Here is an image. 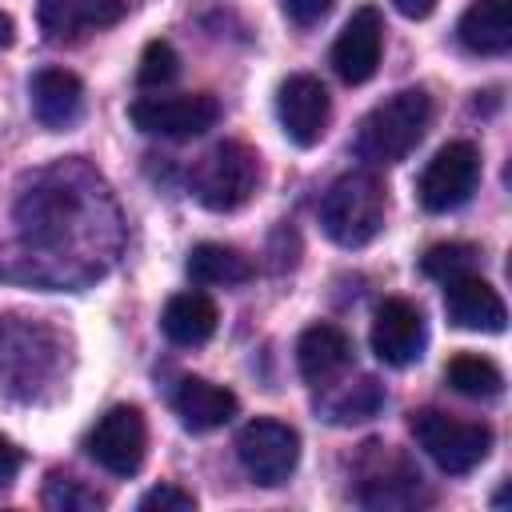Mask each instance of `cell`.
Wrapping results in <instances>:
<instances>
[{
	"mask_svg": "<svg viewBox=\"0 0 512 512\" xmlns=\"http://www.w3.org/2000/svg\"><path fill=\"white\" fill-rule=\"evenodd\" d=\"M192 508H196L192 492H184L176 484H156L152 492L140 496V512H192Z\"/></svg>",
	"mask_w": 512,
	"mask_h": 512,
	"instance_id": "25",
	"label": "cell"
},
{
	"mask_svg": "<svg viewBox=\"0 0 512 512\" xmlns=\"http://www.w3.org/2000/svg\"><path fill=\"white\" fill-rule=\"evenodd\" d=\"M328 8H332V0H284V16L292 24H300V28H308L320 16H328Z\"/></svg>",
	"mask_w": 512,
	"mask_h": 512,
	"instance_id": "26",
	"label": "cell"
},
{
	"mask_svg": "<svg viewBox=\"0 0 512 512\" xmlns=\"http://www.w3.org/2000/svg\"><path fill=\"white\" fill-rule=\"evenodd\" d=\"M432 120V100L424 88H400L388 100H380L356 128V156L388 168L400 164L428 132Z\"/></svg>",
	"mask_w": 512,
	"mask_h": 512,
	"instance_id": "1",
	"label": "cell"
},
{
	"mask_svg": "<svg viewBox=\"0 0 512 512\" xmlns=\"http://www.w3.org/2000/svg\"><path fill=\"white\" fill-rule=\"evenodd\" d=\"M84 448H88V456L104 472H112V476H136L140 464H144V452H148V424H144L140 408H132V404L108 408L92 424Z\"/></svg>",
	"mask_w": 512,
	"mask_h": 512,
	"instance_id": "7",
	"label": "cell"
},
{
	"mask_svg": "<svg viewBox=\"0 0 512 512\" xmlns=\"http://www.w3.org/2000/svg\"><path fill=\"white\" fill-rule=\"evenodd\" d=\"M180 72V56L168 40H148L144 52H140V68H136V80L140 88H164L172 84Z\"/></svg>",
	"mask_w": 512,
	"mask_h": 512,
	"instance_id": "24",
	"label": "cell"
},
{
	"mask_svg": "<svg viewBox=\"0 0 512 512\" xmlns=\"http://www.w3.org/2000/svg\"><path fill=\"white\" fill-rule=\"evenodd\" d=\"M392 4H396V12L408 16V20H424V16H432V8H436V0H392Z\"/></svg>",
	"mask_w": 512,
	"mask_h": 512,
	"instance_id": "28",
	"label": "cell"
},
{
	"mask_svg": "<svg viewBox=\"0 0 512 512\" xmlns=\"http://www.w3.org/2000/svg\"><path fill=\"white\" fill-rule=\"evenodd\" d=\"M124 16V0H40V28L48 40H72L108 28Z\"/></svg>",
	"mask_w": 512,
	"mask_h": 512,
	"instance_id": "17",
	"label": "cell"
},
{
	"mask_svg": "<svg viewBox=\"0 0 512 512\" xmlns=\"http://www.w3.org/2000/svg\"><path fill=\"white\" fill-rule=\"evenodd\" d=\"M16 472H20V452L12 448V440H8V436H0V488H4Z\"/></svg>",
	"mask_w": 512,
	"mask_h": 512,
	"instance_id": "27",
	"label": "cell"
},
{
	"mask_svg": "<svg viewBox=\"0 0 512 512\" xmlns=\"http://www.w3.org/2000/svg\"><path fill=\"white\" fill-rule=\"evenodd\" d=\"M256 184H260V156L240 140L216 144L192 172V192L208 212L244 208L256 196Z\"/></svg>",
	"mask_w": 512,
	"mask_h": 512,
	"instance_id": "3",
	"label": "cell"
},
{
	"mask_svg": "<svg viewBox=\"0 0 512 512\" xmlns=\"http://www.w3.org/2000/svg\"><path fill=\"white\" fill-rule=\"evenodd\" d=\"M296 364H300V376L312 388H328L352 364V340H348V332L336 328V324H312V328H304L300 340H296Z\"/></svg>",
	"mask_w": 512,
	"mask_h": 512,
	"instance_id": "13",
	"label": "cell"
},
{
	"mask_svg": "<svg viewBox=\"0 0 512 512\" xmlns=\"http://www.w3.org/2000/svg\"><path fill=\"white\" fill-rule=\"evenodd\" d=\"M444 380L452 384V392H460L468 400H492L504 388V372L488 356H472V352L452 356L444 368Z\"/></svg>",
	"mask_w": 512,
	"mask_h": 512,
	"instance_id": "20",
	"label": "cell"
},
{
	"mask_svg": "<svg viewBox=\"0 0 512 512\" xmlns=\"http://www.w3.org/2000/svg\"><path fill=\"white\" fill-rule=\"evenodd\" d=\"M412 436L416 444L432 456V464L448 476H464L472 472L488 448H492V428L476 424V420H452L436 408H420L412 412Z\"/></svg>",
	"mask_w": 512,
	"mask_h": 512,
	"instance_id": "4",
	"label": "cell"
},
{
	"mask_svg": "<svg viewBox=\"0 0 512 512\" xmlns=\"http://www.w3.org/2000/svg\"><path fill=\"white\" fill-rule=\"evenodd\" d=\"M472 264H476V248H472V244H460V240H452V244H432V248L420 256V272H424L428 280H440V284H448V280L472 272Z\"/></svg>",
	"mask_w": 512,
	"mask_h": 512,
	"instance_id": "22",
	"label": "cell"
},
{
	"mask_svg": "<svg viewBox=\"0 0 512 512\" xmlns=\"http://www.w3.org/2000/svg\"><path fill=\"white\" fill-rule=\"evenodd\" d=\"M188 276L192 284H204V288H232L252 280V260L232 244L204 240L188 252Z\"/></svg>",
	"mask_w": 512,
	"mask_h": 512,
	"instance_id": "19",
	"label": "cell"
},
{
	"mask_svg": "<svg viewBox=\"0 0 512 512\" xmlns=\"http://www.w3.org/2000/svg\"><path fill=\"white\" fill-rule=\"evenodd\" d=\"M160 328L180 348L204 344L216 332V304H212V296H204V292H180V296H172L164 304Z\"/></svg>",
	"mask_w": 512,
	"mask_h": 512,
	"instance_id": "18",
	"label": "cell"
},
{
	"mask_svg": "<svg viewBox=\"0 0 512 512\" xmlns=\"http://www.w3.org/2000/svg\"><path fill=\"white\" fill-rule=\"evenodd\" d=\"M424 344H428V328H424V316L412 300H400V296H388L380 308H376V320H372V352L376 360H384L388 368H408L424 356Z\"/></svg>",
	"mask_w": 512,
	"mask_h": 512,
	"instance_id": "10",
	"label": "cell"
},
{
	"mask_svg": "<svg viewBox=\"0 0 512 512\" xmlns=\"http://www.w3.org/2000/svg\"><path fill=\"white\" fill-rule=\"evenodd\" d=\"M132 124L148 136L164 140H192L204 136L220 120V104L208 92H180V96H140L128 108Z\"/></svg>",
	"mask_w": 512,
	"mask_h": 512,
	"instance_id": "6",
	"label": "cell"
},
{
	"mask_svg": "<svg viewBox=\"0 0 512 512\" xmlns=\"http://www.w3.org/2000/svg\"><path fill=\"white\" fill-rule=\"evenodd\" d=\"M276 116H280V128L284 136L296 144V148H312L320 144V136L328 132V116H332V104H328V88L308 76V72H296L280 84L276 92Z\"/></svg>",
	"mask_w": 512,
	"mask_h": 512,
	"instance_id": "9",
	"label": "cell"
},
{
	"mask_svg": "<svg viewBox=\"0 0 512 512\" xmlns=\"http://www.w3.org/2000/svg\"><path fill=\"white\" fill-rule=\"evenodd\" d=\"M444 308H448V320L464 332L496 336L508 324V308H504L500 292L488 280H480L476 272H464V276L444 284Z\"/></svg>",
	"mask_w": 512,
	"mask_h": 512,
	"instance_id": "12",
	"label": "cell"
},
{
	"mask_svg": "<svg viewBox=\"0 0 512 512\" xmlns=\"http://www.w3.org/2000/svg\"><path fill=\"white\" fill-rule=\"evenodd\" d=\"M44 504H48L52 512H96V508H104V496L92 492V488H84V484L72 480V476H48V484H44Z\"/></svg>",
	"mask_w": 512,
	"mask_h": 512,
	"instance_id": "23",
	"label": "cell"
},
{
	"mask_svg": "<svg viewBox=\"0 0 512 512\" xmlns=\"http://www.w3.org/2000/svg\"><path fill=\"white\" fill-rule=\"evenodd\" d=\"M236 456L244 464V472L264 484V488H276L284 484L292 472H296V460H300V436L292 424L284 420H272V416H256L240 428L236 436Z\"/></svg>",
	"mask_w": 512,
	"mask_h": 512,
	"instance_id": "5",
	"label": "cell"
},
{
	"mask_svg": "<svg viewBox=\"0 0 512 512\" xmlns=\"http://www.w3.org/2000/svg\"><path fill=\"white\" fill-rule=\"evenodd\" d=\"M456 36L476 56H504L512 48V0H472L456 24Z\"/></svg>",
	"mask_w": 512,
	"mask_h": 512,
	"instance_id": "16",
	"label": "cell"
},
{
	"mask_svg": "<svg viewBox=\"0 0 512 512\" xmlns=\"http://www.w3.org/2000/svg\"><path fill=\"white\" fill-rule=\"evenodd\" d=\"M380 404H384V388H380L372 376H360L352 388H344L340 396H332V400L324 404V412H328L332 424H356V420L376 416Z\"/></svg>",
	"mask_w": 512,
	"mask_h": 512,
	"instance_id": "21",
	"label": "cell"
},
{
	"mask_svg": "<svg viewBox=\"0 0 512 512\" xmlns=\"http://www.w3.org/2000/svg\"><path fill=\"white\" fill-rule=\"evenodd\" d=\"M12 40H16V24H12V16L0 12V48H12Z\"/></svg>",
	"mask_w": 512,
	"mask_h": 512,
	"instance_id": "29",
	"label": "cell"
},
{
	"mask_svg": "<svg viewBox=\"0 0 512 512\" xmlns=\"http://www.w3.org/2000/svg\"><path fill=\"white\" fill-rule=\"evenodd\" d=\"M388 212L384 184L372 172H348L332 180V188L320 200V228L340 248H364L380 236Z\"/></svg>",
	"mask_w": 512,
	"mask_h": 512,
	"instance_id": "2",
	"label": "cell"
},
{
	"mask_svg": "<svg viewBox=\"0 0 512 512\" xmlns=\"http://www.w3.org/2000/svg\"><path fill=\"white\" fill-rule=\"evenodd\" d=\"M476 180H480V152L468 140H452L428 160L416 192L428 212H452L468 204V196L476 192Z\"/></svg>",
	"mask_w": 512,
	"mask_h": 512,
	"instance_id": "8",
	"label": "cell"
},
{
	"mask_svg": "<svg viewBox=\"0 0 512 512\" xmlns=\"http://www.w3.org/2000/svg\"><path fill=\"white\" fill-rule=\"evenodd\" d=\"M172 408H176V416L188 432H212V428L228 424L240 404L228 388H220L212 380H200V376H188L172 392Z\"/></svg>",
	"mask_w": 512,
	"mask_h": 512,
	"instance_id": "15",
	"label": "cell"
},
{
	"mask_svg": "<svg viewBox=\"0 0 512 512\" xmlns=\"http://www.w3.org/2000/svg\"><path fill=\"white\" fill-rule=\"evenodd\" d=\"M380 52H384V20L372 4H364L340 28V36L332 44V68L344 84H364L376 76Z\"/></svg>",
	"mask_w": 512,
	"mask_h": 512,
	"instance_id": "11",
	"label": "cell"
},
{
	"mask_svg": "<svg viewBox=\"0 0 512 512\" xmlns=\"http://www.w3.org/2000/svg\"><path fill=\"white\" fill-rule=\"evenodd\" d=\"M28 96H32V112L44 128H68L84 108V84H80V76H72L64 68H40L28 80Z\"/></svg>",
	"mask_w": 512,
	"mask_h": 512,
	"instance_id": "14",
	"label": "cell"
}]
</instances>
